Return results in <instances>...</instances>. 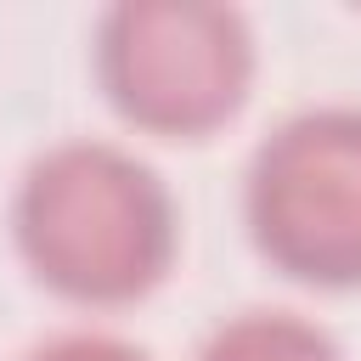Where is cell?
Instances as JSON below:
<instances>
[{
  "mask_svg": "<svg viewBox=\"0 0 361 361\" xmlns=\"http://www.w3.org/2000/svg\"><path fill=\"white\" fill-rule=\"evenodd\" d=\"M17 243L45 288L79 305H124L169 271L175 203L135 152L62 141L23 175Z\"/></svg>",
  "mask_w": 361,
  "mask_h": 361,
  "instance_id": "1",
  "label": "cell"
},
{
  "mask_svg": "<svg viewBox=\"0 0 361 361\" xmlns=\"http://www.w3.org/2000/svg\"><path fill=\"white\" fill-rule=\"evenodd\" d=\"M197 361H344L338 344L293 310H243L226 322Z\"/></svg>",
  "mask_w": 361,
  "mask_h": 361,
  "instance_id": "4",
  "label": "cell"
},
{
  "mask_svg": "<svg viewBox=\"0 0 361 361\" xmlns=\"http://www.w3.org/2000/svg\"><path fill=\"white\" fill-rule=\"evenodd\" d=\"M248 226L288 276L361 282V107H310L254 152Z\"/></svg>",
  "mask_w": 361,
  "mask_h": 361,
  "instance_id": "3",
  "label": "cell"
},
{
  "mask_svg": "<svg viewBox=\"0 0 361 361\" xmlns=\"http://www.w3.org/2000/svg\"><path fill=\"white\" fill-rule=\"evenodd\" d=\"M96 73L107 102L158 135H209L254 79V34L231 6L130 0L102 17Z\"/></svg>",
  "mask_w": 361,
  "mask_h": 361,
  "instance_id": "2",
  "label": "cell"
},
{
  "mask_svg": "<svg viewBox=\"0 0 361 361\" xmlns=\"http://www.w3.org/2000/svg\"><path fill=\"white\" fill-rule=\"evenodd\" d=\"M28 361H147L141 350H130L113 333H62L51 344H39Z\"/></svg>",
  "mask_w": 361,
  "mask_h": 361,
  "instance_id": "5",
  "label": "cell"
}]
</instances>
